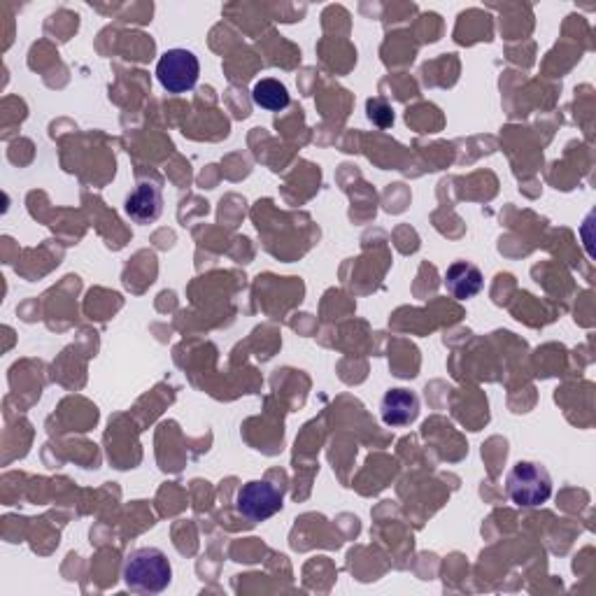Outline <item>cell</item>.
Listing matches in <instances>:
<instances>
[{
  "instance_id": "6",
  "label": "cell",
  "mask_w": 596,
  "mask_h": 596,
  "mask_svg": "<svg viewBox=\"0 0 596 596\" xmlns=\"http://www.w3.org/2000/svg\"><path fill=\"white\" fill-rule=\"evenodd\" d=\"M124 210L136 224L156 222L163 212L161 189L156 187V184H149V182L138 184V187L133 189L129 196H126Z\"/></svg>"
},
{
  "instance_id": "5",
  "label": "cell",
  "mask_w": 596,
  "mask_h": 596,
  "mask_svg": "<svg viewBox=\"0 0 596 596\" xmlns=\"http://www.w3.org/2000/svg\"><path fill=\"white\" fill-rule=\"evenodd\" d=\"M382 422L389 427H406L420 415V399L410 389H389L380 403Z\"/></svg>"
},
{
  "instance_id": "4",
  "label": "cell",
  "mask_w": 596,
  "mask_h": 596,
  "mask_svg": "<svg viewBox=\"0 0 596 596\" xmlns=\"http://www.w3.org/2000/svg\"><path fill=\"white\" fill-rule=\"evenodd\" d=\"M238 513L250 522H264L282 510V492L266 480H252L238 489Z\"/></svg>"
},
{
  "instance_id": "2",
  "label": "cell",
  "mask_w": 596,
  "mask_h": 596,
  "mask_svg": "<svg viewBox=\"0 0 596 596\" xmlns=\"http://www.w3.org/2000/svg\"><path fill=\"white\" fill-rule=\"evenodd\" d=\"M506 492L520 508H538L552 496L548 468L536 461H517L506 478Z\"/></svg>"
},
{
  "instance_id": "8",
  "label": "cell",
  "mask_w": 596,
  "mask_h": 596,
  "mask_svg": "<svg viewBox=\"0 0 596 596\" xmlns=\"http://www.w3.org/2000/svg\"><path fill=\"white\" fill-rule=\"evenodd\" d=\"M252 101H254V105H259L261 110L280 112L289 105V91L280 80L266 77V80H259L257 84H254Z\"/></svg>"
},
{
  "instance_id": "7",
  "label": "cell",
  "mask_w": 596,
  "mask_h": 596,
  "mask_svg": "<svg viewBox=\"0 0 596 596\" xmlns=\"http://www.w3.org/2000/svg\"><path fill=\"white\" fill-rule=\"evenodd\" d=\"M445 289L459 301H468V298L478 296L485 285L480 268L468 264V261H454V264L445 271Z\"/></svg>"
},
{
  "instance_id": "1",
  "label": "cell",
  "mask_w": 596,
  "mask_h": 596,
  "mask_svg": "<svg viewBox=\"0 0 596 596\" xmlns=\"http://www.w3.org/2000/svg\"><path fill=\"white\" fill-rule=\"evenodd\" d=\"M122 578L133 592L159 594L173 580V566L159 548H138L126 557Z\"/></svg>"
},
{
  "instance_id": "3",
  "label": "cell",
  "mask_w": 596,
  "mask_h": 596,
  "mask_svg": "<svg viewBox=\"0 0 596 596\" xmlns=\"http://www.w3.org/2000/svg\"><path fill=\"white\" fill-rule=\"evenodd\" d=\"M198 75H201V63L189 49H168L156 63V77L168 94H187L196 87Z\"/></svg>"
},
{
  "instance_id": "9",
  "label": "cell",
  "mask_w": 596,
  "mask_h": 596,
  "mask_svg": "<svg viewBox=\"0 0 596 596\" xmlns=\"http://www.w3.org/2000/svg\"><path fill=\"white\" fill-rule=\"evenodd\" d=\"M366 112L368 119H371L378 129H389V126L394 124V110L385 98H371V101L366 103Z\"/></svg>"
}]
</instances>
